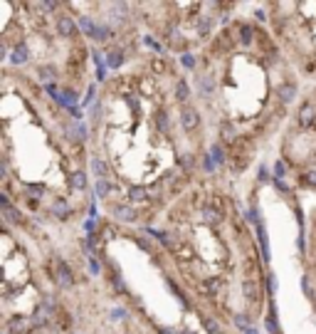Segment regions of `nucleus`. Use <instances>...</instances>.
<instances>
[{
    "instance_id": "nucleus-1",
    "label": "nucleus",
    "mask_w": 316,
    "mask_h": 334,
    "mask_svg": "<svg viewBox=\"0 0 316 334\" xmlns=\"http://www.w3.org/2000/svg\"><path fill=\"white\" fill-rule=\"evenodd\" d=\"M314 121H316V104L314 102H304L299 107V111H296V124L304 126V129H309Z\"/></svg>"
},
{
    "instance_id": "nucleus-2",
    "label": "nucleus",
    "mask_w": 316,
    "mask_h": 334,
    "mask_svg": "<svg viewBox=\"0 0 316 334\" xmlns=\"http://www.w3.org/2000/svg\"><path fill=\"white\" fill-rule=\"evenodd\" d=\"M277 97H279L282 102H291V99L296 97V84H291V82H286V84H282V87H277Z\"/></svg>"
},
{
    "instance_id": "nucleus-3",
    "label": "nucleus",
    "mask_w": 316,
    "mask_h": 334,
    "mask_svg": "<svg viewBox=\"0 0 316 334\" xmlns=\"http://www.w3.org/2000/svg\"><path fill=\"white\" fill-rule=\"evenodd\" d=\"M57 33H60V35H64V37L74 35V23H72V18L62 15V18L57 20Z\"/></svg>"
},
{
    "instance_id": "nucleus-4",
    "label": "nucleus",
    "mask_w": 316,
    "mask_h": 334,
    "mask_svg": "<svg viewBox=\"0 0 316 334\" xmlns=\"http://www.w3.org/2000/svg\"><path fill=\"white\" fill-rule=\"evenodd\" d=\"M198 121H200V116H198V111H195V109H186V111H183V116H181V124H183L186 129H195V126H198Z\"/></svg>"
},
{
    "instance_id": "nucleus-5",
    "label": "nucleus",
    "mask_w": 316,
    "mask_h": 334,
    "mask_svg": "<svg viewBox=\"0 0 316 334\" xmlns=\"http://www.w3.org/2000/svg\"><path fill=\"white\" fill-rule=\"evenodd\" d=\"M114 213H116V218H119V221H126V223H131V221L136 218V211H133V208H128V206H116V208H114Z\"/></svg>"
},
{
    "instance_id": "nucleus-6",
    "label": "nucleus",
    "mask_w": 316,
    "mask_h": 334,
    "mask_svg": "<svg viewBox=\"0 0 316 334\" xmlns=\"http://www.w3.org/2000/svg\"><path fill=\"white\" fill-rule=\"evenodd\" d=\"M242 290H245V295H247L250 299L259 297V285H257V280H245V282H242Z\"/></svg>"
},
{
    "instance_id": "nucleus-7",
    "label": "nucleus",
    "mask_w": 316,
    "mask_h": 334,
    "mask_svg": "<svg viewBox=\"0 0 316 334\" xmlns=\"http://www.w3.org/2000/svg\"><path fill=\"white\" fill-rule=\"evenodd\" d=\"M60 285L62 287H69L72 285V272H69V267L64 262H60Z\"/></svg>"
},
{
    "instance_id": "nucleus-8",
    "label": "nucleus",
    "mask_w": 316,
    "mask_h": 334,
    "mask_svg": "<svg viewBox=\"0 0 316 334\" xmlns=\"http://www.w3.org/2000/svg\"><path fill=\"white\" fill-rule=\"evenodd\" d=\"M128 198L136 203V201H146L148 196H146V188H131V191H128Z\"/></svg>"
},
{
    "instance_id": "nucleus-9",
    "label": "nucleus",
    "mask_w": 316,
    "mask_h": 334,
    "mask_svg": "<svg viewBox=\"0 0 316 334\" xmlns=\"http://www.w3.org/2000/svg\"><path fill=\"white\" fill-rule=\"evenodd\" d=\"M176 94H178V99H181V102H186V99H188V84H186V82H178Z\"/></svg>"
},
{
    "instance_id": "nucleus-10",
    "label": "nucleus",
    "mask_w": 316,
    "mask_h": 334,
    "mask_svg": "<svg viewBox=\"0 0 316 334\" xmlns=\"http://www.w3.org/2000/svg\"><path fill=\"white\" fill-rule=\"evenodd\" d=\"M72 186H74V188H84V186H87V179H84V174H82V171H79V174H74Z\"/></svg>"
},
{
    "instance_id": "nucleus-11",
    "label": "nucleus",
    "mask_w": 316,
    "mask_h": 334,
    "mask_svg": "<svg viewBox=\"0 0 316 334\" xmlns=\"http://www.w3.org/2000/svg\"><path fill=\"white\" fill-rule=\"evenodd\" d=\"M301 184H304V186H316V171L304 174V176H301Z\"/></svg>"
},
{
    "instance_id": "nucleus-12",
    "label": "nucleus",
    "mask_w": 316,
    "mask_h": 334,
    "mask_svg": "<svg viewBox=\"0 0 316 334\" xmlns=\"http://www.w3.org/2000/svg\"><path fill=\"white\" fill-rule=\"evenodd\" d=\"M121 62H124V55H121V52H111V57H109V65H111V67H119Z\"/></svg>"
},
{
    "instance_id": "nucleus-13",
    "label": "nucleus",
    "mask_w": 316,
    "mask_h": 334,
    "mask_svg": "<svg viewBox=\"0 0 316 334\" xmlns=\"http://www.w3.org/2000/svg\"><path fill=\"white\" fill-rule=\"evenodd\" d=\"M213 158H215V161H218V163H222V161H225V156H222V148H220V146H218V144H215V146H213Z\"/></svg>"
},
{
    "instance_id": "nucleus-14",
    "label": "nucleus",
    "mask_w": 316,
    "mask_h": 334,
    "mask_svg": "<svg viewBox=\"0 0 316 334\" xmlns=\"http://www.w3.org/2000/svg\"><path fill=\"white\" fill-rule=\"evenodd\" d=\"M284 171H286V169H284V163H282V161H277V163H274V176H277V181L284 176Z\"/></svg>"
},
{
    "instance_id": "nucleus-15",
    "label": "nucleus",
    "mask_w": 316,
    "mask_h": 334,
    "mask_svg": "<svg viewBox=\"0 0 316 334\" xmlns=\"http://www.w3.org/2000/svg\"><path fill=\"white\" fill-rule=\"evenodd\" d=\"M183 65H186V67H195V60H193V55H183Z\"/></svg>"
},
{
    "instance_id": "nucleus-16",
    "label": "nucleus",
    "mask_w": 316,
    "mask_h": 334,
    "mask_svg": "<svg viewBox=\"0 0 316 334\" xmlns=\"http://www.w3.org/2000/svg\"><path fill=\"white\" fill-rule=\"evenodd\" d=\"M205 327L210 329V332H218L220 327H218V322H213V319H205Z\"/></svg>"
},
{
    "instance_id": "nucleus-17",
    "label": "nucleus",
    "mask_w": 316,
    "mask_h": 334,
    "mask_svg": "<svg viewBox=\"0 0 316 334\" xmlns=\"http://www.w3.org/2000/svg\"><path fill=\"white\" fill-rule=\"evenodd\" d=\"M245 334H257V332H254V329H247V332H245Z\"/></svg>"
},
{
    "instance_id": "nucleus-18",
    "label": "nucleus",
    "mask_w": 316,
    "mask_h": 334,
    "mask_svg": "<svg viewBox=\"0 0 316 334\" xmlns=\"http://www.w3.org/2000/svg\"><path fill=\"white\" fill-rule=\"evenodd\" d=\"M183 334H193V332H183Z\"/></svg>"
}]
</instances>
